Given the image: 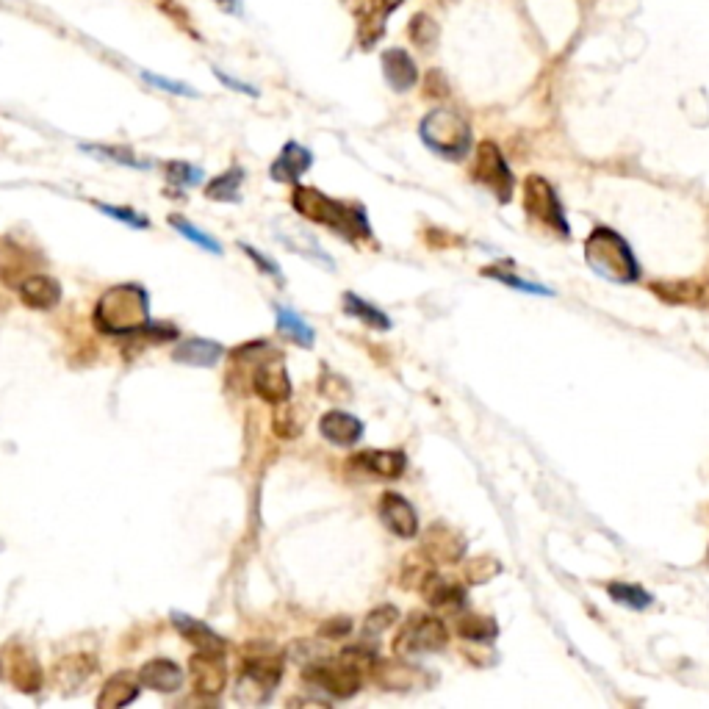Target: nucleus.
I'll use <instances>...</instances> for the list:
<instances>
[{
	"instance_id": "f257e3e1",
	"label": "nucleus",
	"mask_w": 709,
	"mask_h": 709,
	"mask_svg": "<svg viewBox=\"0 0 709 709\" xmlns=\"http://www.w3.org/2000/svg\"><path fill=\"white\" fill-rule=\"evenodd\" d=\"M291 205L300 217L319 222L325 228L336 230L338 236H344L349 241H369L372 239V228H369V217L361 205H344L327 197L319 189L311 186H297L291 194Z\"/></svg>"
},
{
	"instance_id": "f03ea898",
	"label": "nucleus",
	"mask_w": 709,
	"mask_h": 709,
	"mask_svg": "<svg viewBox=\"0 0 709 709\" xmlns=\"http://www.w3.org/2000/svg\"><path fill=\"white\" fill-rule=\"evenodd\" d=\"M92 319L97 330L106 336H139L150 322V297L136 283L114 286L103 291Z\"/></svg>"
},
{
	"instance_id": "7ed1b4c3",
	"label": "nucleus",
	"mask_w": 709,
	"mask_h": 709,
	"mask_svg": "<svg viewBox=\"0 0 709 709\" xmlns=\"http://www.w3.org/2000/svg\"><path fill=\"white\" fill-rule=\"evenodd\" d=\"M585 261L604 280L629 286L640 280V266L629 241L613 228H596L585 241Z\"/></svg>"
},
{
	"instance_id": "20e7f679",
	"label": "nucleus",
	"mask_w": 709,
	"mask_h": 709,
	"mask_svg": "<svg viewBox=\"0 0 709 709\" xmlns=\"http://www.w3.org/2000/svg\"><path fill=\"white\" fill-rule=\"evenodd\" d=\"M419 136L427 150H433L441 158L460 161L471 150V128L457 111L435 109L430 111L419 125Z\"/></svg>"
},
{
	"instance_id": "39448f33",
	"label": "nucleus",
	"mask_w": 709,
	"mask_h": 709,
	"mask_svg": "<svg viewBox=\"0 0 709 709\" xmlns=\"http://www.w3.org/2000/svg\"><path fill=\"white\" fill-rule=\"evenodd\" d=\"M283 679V657L272 649L250 651L241 662L236 698L244 704H264Z\"/></svg>"
},
{
	"instance_id": "423d86ee",
	"label": "nucleus",
	"mask_w": 709,
	"mask_h": 709,
	"mask_svg": "<svg viewBox=\"0 0 709 709\" xmlns=\"http://www.w3.org/2000/svg\"><path fill=\"white\" fill-rule=\"evenodd\" d=\"M524 208H527L529 219H535L538 225L546 230H552L557 239H568V219H565L563 203L554 192V186L541 175H529L524 181Z\"/></svg>"
},
{
	"instance_id": "0eeeda50",
	"label": "nucleus",
	"mask_w": 709,
	"mask_h": 709,
	"mask_svg": "<svg viewBox=\"0 0 709 709\" xmlns=\"http://www.w3.org/2000/svg\"><path fill=\"white\" fill-rule=\"evenodd\" d=\"M449 643V632L441 618L427 613L410 615L405 626L399 629L397 640H394V651L399 657H419V654H433V651L446 649Z\"/></svg>"
},
{
	"instance_id": "6e6552de",
	"label": "nucleus",
	"mask_w": 709,
	"mask_h": 709,
	"mask_svg": "<svg viewBox=\"0 0 709 709\" xmlns=\"http://www.w3.org/2000/svg\"><path fill=\"white\" fill-rule=\"evenodd\" d=\"M471 178L482 186H488L499 203H510L513 192H516V178L507 167L502 150L493 145V142H482L477 147V158H474V167H471Z\"/></svg>"
},
{
	"instance_id": "1a4fd4ad",
	"label": "nucleus",
	"mask_w": 709,
	"mask_h": 709,
	"mask_svg": "<svg viewBox=\"0 0 709 709\" xmlns=\"http://www.w3.org/2000/svg\"><path fill=\"white\" fill-rule=\"evenodd\" d=\"M305 682H311L313 687H322L330 696L352 698L361 690L363 673L358 668H352L344 657H338V660L313 662L311 668H305Z\"/></svg>"
},
{
	"instance_id": "9d476101",
	"label": "nucleus",
	"mask_w": 709,
	"mask_h": 709,
	"mask_svg": "<svg viewBox=\"0 0 709 709\" xmlns=\"http://www.w3.org/2000/svg\"><path fill=\"white\" fill-rule=\"evenodd\" d=\"M0 679H6L20 693H37L42 687V668L25 646H6L0 654Z\"/></svg>"
},
{
	"instance_id": "9b49d317",
	"label": "nucleus",
	"mask_w": 709,
	"mask_h": 709,
	"mask_svg": "<svg viewBox=\"0 0 709 709\" xmlns=\"http://www.w3.org/2000/svg\"><path fill=\"white\" fill-rule=\"evenodd\" d=\"M352 14L358 17V45L372 50L383 39L385 20L402 0H344Z\"/></svg>"
},
{
	"instance_id": "f8f14e48",
	"label": "nucleus",
	"mask_w": 709,
	"mask_h": 709,
	"mask_svg": "<svg viewBox=\"0 0 709 709\" xmlns=\"http://www.w3.org/2000/svg\"><path fill=\"white\" fill-rule=\"evenodd\" d=\"M253 391L266 402L280 405L291 399V380L283 358H269L253 372Z\"/></svg>"
},
{
	"instance_id": "ddd939ff",
	"label": "nucleus",
	"mask_w": 709,
	"mask_h": 709,
	"mask_svg": "<svg viewBox=\"0 0 709 709\" xmlns=\"http://www.w3.org/2000/svg\"><path fill=\"white\" fill-rule=\"evenodd\" d=\"M189 671H192L194 690H197L200 696H217V693H222L225 682H228L225 657H222V654H214V651L194 654L192 662H189Z\"/></svg>"
},
{
	"instance_id": "4468645a",
	"label": "nucleus",
	"mask_w": 709,
	"mask_h": 709,
	"mask_svg": "<svg viewBox=\"0 0 709 709\" xmlns=\"http://www.w3.org/2000/svg\"><path fill=\"white\" fill-rule=\"evenodd\" d=\"M380 518L397 538H416L419 535V516H416V510H413L408 499L399 496V493L385 491L380 496Z\"/></svg>"
},
{
	"instance_id": "2eb2a0df",
	"label": "nucleus",
	"mask_w": 709,
	"mask_h": 709,
	"mask_svg": "<svg viewBox=\"0 0 709 709\" xmlns=\"http://www.w3.org/2000/svg\"><path fill=\"white\" fill-rule=\"evenodd\" d=\"M349 466L369 471L374 477H385V480H397L408 469V457L397 452V449H372V452H361L349 460Z\"/></svg>"
},
{
	"instance_id": "dca6fc26",
	"label": "nucleus",
	"mask_w": 709,
	"mask_h": 709,
	"mask_svg": "<svg viewBox=\"0 0 709 709\" xmlns=\"http://www.w3.org/2000/svg\"><path fill=\"white\" fill-rule=\"evenodd\" d=\"M319 433L333 446H355L363 438V421L344 410H330L319 421Z\"/></svg>"
},
{
	"instance_id": "f3484780",
	"label": "nucleus",
	"mask_w": 709,
	"mask_h": 709,
	"mask_svg": "<svg viewBox=\"0 0 709 709\" xmlns=\"http://www.w3.org/2000/svg\"><path fill=\"white\" fill-rule=\"evenodd\" d=\"M313 156L308 147H302L300 142H289L280 150V156L275 158V164L269 169L272 181L277 183H297L311 169Z\"/></svg>"
},
{
	"instance_id": "a211bd4d",
	"label": "nucleus",
	"mask_w": 709,
	"mask_h": 709,
	"mask_svg": "<svg viewBox=\"0 0 709 709\" xmlns=\"http://www.w3.org/2000/svg\"><path fill=\"white\" fill-rule=\"evenodd\" d=\"M225 355V347L219 341H211V338H189L175 347L172 352V361L183 363V366H194V369H211L217 366Z\"/></svg>"
},
{
	"instance_id": "6ab92c4d",
	"label": "nucleus",
	"mask_w": 709,
	"mask_h": 709,
	"mask_svg": "<svg viewBox=\"0 0 709 709\" xmlns=\"http://www.w3.org/2000/svg\"><path fill=\"white\" fill-rule=\"evenodd\" d=\"M17 291H20L23 305L34 308V311H50V308H56L61 300L59 280H53L50 275H28L23 283L17 286Z\"/></svg>"
},
{
	"instance_id": "aec40b11",
	"label": "nucleus",
	"mask_w": 709,
	"mask_h": 709,
	"mask_svg": "<svg viewBox=\"0 0 709 709\" xmlns=\"http://www.w3.org/2000/svg\"><path fill=\"white\" fill-rule=\"evenodd\" d=\"M172 626L181 632L186 643H192L197 651H214V654H225V637H219L214 629L203 621H197L186 613H172Z\"/></svg>"
},
{
	"instance_id": "412c9836",
	"label": "nucleus",
	"mask_w": 709,
	"mask_h": 709,
	"mask_svg": "<svg viewBox=\"0 0 709 709\" xmlns=\"http://www.w3.org/2000/svg\"><path fill=\"white\" fill-rule=\"evenodd\" d=\"M139 676V682H142V687H147V690H156V693H175V690H181L183 685V671L178 662L172 660H150L142 665V671L136 673Z\"/></svg>"
},
{
	"instance_id": "4be33fe9",
	"label": "nucleus",
	"mask_w": 709,
	"mask_h": 709,
	"mask_svg": "<svg viewBox=\"0 0 709 709\" xmlns=\"http://www.w3.org/2000/svg\"><path fill=\"white\" fill-rule=\"evenodd\" d=\"M139 690H142V682H139V676H133V673H114L109 682L103 685V690H100V696H97V709H120V707H128L131 701H136L139 698Z\"/></svg>"
},
{
	"instance_id": "5701e85b",
	"label": "nucleus",
	"mask_w": 709,
	"mask_h": 709,
	"mask_svg": "<svg viewBox=\"0 0 709 709\" xmlns=\"http://www.w3.org/2000/svg\"><path fill=\"white\" fill-rule=\"evenodd\" d=\"M383 75L394 92H408V89H413L416 81H419L416 61L399 48H391L383 53Z\"/></svg>"
},
{
	"instance_id": "b1692460",
	"label": "nucleus",
	"mask_w": 709,
	"mask_h": 709,
	"mask_svg": "<svg viewBox=\"0 0 709 709\" xmlns=\"http://www.w3.org/2000/svg\"><path fill=\"white\" fill-rule=\"evenodd\" d=\"M97 673V660L89 657V654H73V657H64V660L56 662L53 668V682L61 687V690H75L81 687L86 679H92Z\"/></svg>"
},
{
	"instance_id": "393cba45",
	"label": "nucleus",
	"mask_w": 709,
	"mask_h": 709,
	"mask_svg": "<svg viewBox=\"0 0 709 709\" xmlns=\"http://www.w3.org/2000/svg\"><path fill=\"white\" fill-rule=\"evenodd\" d=\"M421 593L438 610H460L466 604V590L455 585L452 579L438 577V574L427 577V582L421 585Z\"/></svg>"
},
{
	"instance_id": "a878e982",
	"label": "nucleus",
	"mask_w": 709,
	"mask_h": 709,
	"mask_svg": "<svg viewBox=\"0 0 709 709\" xmlns=\"http://www.w3.org/2000/svg\"><path fill=\"white\" fill-rule=\"evenodd\" d=\"M275 319H277V330L283 333V336L289 338V341H294L297 347L302 349H311L313 341H316V333H313V327L302 319V316H297V313L291 311V308H283V305H275Z\"/></svg>"
},
{
	"instance_id": "bb28decb",
	"label": "nucleus",
	"mask_w": 709,
	"mask_h": 709,
	"mask_svg": "<svg viewBox=\"0 0 709 709\" xmlns=\"http://www.w3.org/2000/svg\"><path fill=\"white\" fill-rule=\"evenodd\" d=\"M241 183H244V169L230 167L228 172L217 175L214 181L205 186V197L214 203H239Z\"/></svg>"
},
{
	"instance_id": "cd10ccee",
	"label": "nucleus",
	"mask_w": 709,
	"mask_h": 709,
	"mask_svg": "<svg viewBox=\"0 0 709 709\" xmlns=\"http://www.w3.org/2000/svg\"><path fill=\"white\" fill-rule=\"evenodd\" d=\"M651 291L662 297L665 302L671 305H696L701 300L704 289L698 283H690V280H662V283H651Z\"/></svg>"
},
{
	"instance_id": "c85d7f7f",
	"label": "nucleus",
	"mask_w": 709,
	"mask_h": 709,
	"mask_svg": "<svg viewBox=\"0 0 709 709\" xmlns=\"http://www.w3.org/2000/svg\"><path fill=\"white\" fill-rule=\"evenodd\" d=\"M455 632L469 643H491L499 637V626L488 615H460Z\"/></svg>"
},
{
	"instance_id": "c756f323",
	"label": "nucleus",
	"mask_w": 709,
	"mask_h": 709,
	"mask_svg": "<svg viewBox=\"0 0 709 709\" xmlns=\"http://www.w3.org/2000/svg\"><path fill=\"white\" fill-rule=\"evenodd\" d=\"M463 546L466 543L457 541V535L452 532V529L446 527H433L430 529V538H427V549H430V560H449V563H455L457 557L463 554Z\"/></svg>"
},
{
	"instance_id": "7c9ffc66",
	"label": "nucleus",
	"mask_w": 709,
	"mask_h": 709,
	"mask_svg": "<svg viewBox=\"0 0 709 709\" xmlns=\"http://www.w3.org/2000/svg\"><path fill=\"white\" fill-rule=\"evenodd\" d=\"M344 313L355 316L358 322H363L366 327H374V330H391V319H388L380 308H374L372 302L361 300V297L352 294V291L344 294Z\"/></svg>"
},
{
	"instance_id": "2f4dec72",
	"label": "nucleus",
	"mask_w": 709,
	"mask_h": 709,
	"mask_svg": "<svg viewBox=\"0 0 709 709\" xmlns=\"http://www.w3.org/2000/svg\"><path fill=\"white\" fill-rule=\"evenodd\" d=\"M607 593H610V599H613L615 604L629 607V610H646V607H651V601H654L649 590H643L640 585H629V582H610V585H607Z\"/></svg>"
},
{
	"instance_id": "473e14b6",
	"label": "nucleus",
	"mask_w": 709,
	"mask_h": 709,
	"mask_svg": "<svg viewBox=\"0 0 709 709\" xmlns=\"http://www.w3.org/2000/svg\"><path fill=\"white\" fill-rule=\"evenodd\" d=\"M408 37L419 50H430L438 42V23L430 14H416L408 25Z\"/></svg>"
},
{
	"instance_id": "72a5a7b5",
	"label": "nucleus",
	"mask_w": 709,
	"mask_h": 709,
	"mask_svg": "<svg viewBox=\"0 0 709 709\" xmlns=\"http://www.w3.org/2000/svg\"><path fill=\"white\" fill-rule=\"evenodd\" d=\"M169 225L172 228L178 230L181 236H186L189 241H194L200 250H205V253H211V255H219L222 253V247L217 244V239L214 236H208L205 230H200V228H194L192 222L189 219H183V217H169Z\"/></svg>"
},
{
	"instance_id": "f704fd0d",
	"label": "nucleus",
	"mask_w": 709,
	"mask_h": 709,
	"mask_svg": "<svg viewBox=\"0 0 709 709\" xmlns=\"http://www.w3.org/2000/svg\"><path fill=\"white\" fill-rule=\"evenodd\" d=\"M399 621V610L391 604L383 607H374L372 613L366 615V624H363V637H380L383 632H388L391 626Z\"/></svg>"
},
{
	"instance_id": "c9c22d12",
	"label": "nucleus",
	"mask_w": 709,
	"mask_h": 709,
	"mask_svg": "<svg viewBox=\"0 0 709 709\" xmlns=\"http://www.w3.org/2000/svg\"><path fill=\"white\" fill-rule=\"evenodd\" d=\"M164 172H167V181L172 186H178V189H192V186H200V181H203V169L186 164V161H169Z\"/></svg>"
},
{
	"instance_id": "e433bc0d",
	"label": "nucleus",
	"mask_w": 709,
	"mask_h": 709,
	"mask_svg": "<svg viewBox=\"0 0 709 709\" xmlns=\"http://www.w3.org/2000/svg\"><path fill=\"white\" fill-rule=\"evenodd\" d=\"M433 574V563L427 560V554L416 552V557H410L405 568H402V585L405 588L421 590V585L427 582V577Z\"/></svg>"
},
{
	"instance_id": "4c0bfd02",
	"label": "nucleus",
	"mask_w": 709,
	"mask_h": 709,
	"mask_svg": "<svg viewBox=\"0 0 709 709\" xmlns=\"http://www.w3.org/2000/svg\"><path fill=\"white\" fill-rule=\"evenodd\" d=\"M502 571V563L491 557V554H482V557H474L466 563V579L471 585H482V582H491L493 577H499Z\"/></svg>"
},
{
	"instance_id": "58836bf2",
	"label": "nucleus",
	"mask_w": 709,
	"mask_h": 709,
	"mask_svg": "<svg viewBox=\"0 0 709 709\" xmlns=\"http://www.w3.org/2000/svg\"><path fill=\"white\" fill-rule=\"evenodd\" d=\"M482 275L493 277V280L505 283V286H510V289L524 291V294H535V297H554L552 289H546V286H538V283H529V280H521V277L510 275V272H499V269H493V266H488V269H482Z\"/></svg>"
},
{
	"instance_id": "ea45409f",
	"label": "nucleus",
	"mask_w": 709,
	"mask_h": 709,
	"mask_svg": "<svg viewBox=\"0 0 709 709\" xmlns=\"http://www.w3.org/2000/svg\"><path fill=\"white\" fill-rule=\"evenodd\" d=\"M84 153H92L97 158H109V161H117L122 167H133V169H150L147 161L136 158L131 150H120V147H103V145H81Z\"/></svg>"
},
{
	"instance_id": "a19ab883",
	"label": "nucleus",
	"mask_w": 709,
	"mask_h": 709,
	"mask_svg": "<svg viewBox=\"0 0 709 709\" xmlns=\"http://www.w3.org/2000/svg\"><path fill=\"white\" fill-rule=\"evenodd\" d=\"M95 208L100 211V214H106V217L117 219V222H122V225H128V228H139V230L150 228V219H147L145 214H139V211H133V208H122V205H109V203H95Z\"/></svg>"
},
{
	"instance_id": "79ce46f5",
	"label": "nucleus",
	"mask_w": 709,
	"mask_h": 709,
	"mask_svg": "<svg viewBox=\"0 0 709 709\" xmlns=\"http://www.w3.org/2000/svg\"><path fill=\"white\" fill-rule=\"evenodd\" d=\"M272 430H275V435H280V438H297V435L302 433V424L297 421V413H294L286 402L277 405L275 416H272Z\"/></svg>"
},
{
	"instance_id": "37998d69",
	"label": "nucleus",
	"mask_w": 709,
	"mask_h": 709,
	"mask_svg": "<svg viewBox=\"0 0 709 709\" xmlns=\"http://www.w3.org/2000/svg\"><path fill=\"white\" fill-rule=\"evenodd\" d=\"M142 78H145L147 84L156 86V89H164V92H169V95H178V97H197V92H194L192 86L183 84V81H172V78H164V75H156V73H142Z\"/></svg>"
},
{
	"instance_id": "c03bdc74",
	"label": "nucleus",
	"mask_w": 709,
	"mask_h": 709,
	"mask_svg": "<svg viewBox=\"0 0 709 709\" xmlns=\"http://www.w3.org/2000/svg\"><path fill=\"white\" fill-rule=\"evenodd\" d=\"M319 391L330 399L349 397V385L344 383L341 377H336V374H325V377L319 380Z\"/></svg>"
},
{
	"instance_id": "a18cd8bd",
	"label": "nucleus",
	"mask_w": 709,
	"mask_h": 709,
	"mask_svg": "<svg viewBox=\"0 0 709 709\" xmlns=\"http://www.w3.org/2000/svg\"><path fill=\"white\" fill-rule=\"evenodd\" d=\"M241 250H244V253H247V255H250V258H253L255 264H258V269H261L264 275H272V277H277V280H283V275H280V269H277L275 261H269L266 255H261V253H258V250H253L250 244H241Z\"/></svg>"
},
{
	"instance_id": "49530a36",
	"label": "nucleus",
	"mask_w": 709,
	"mask_h": 709,
	"mask_svg": "<svg viewBox=\"0 0 709 709\" xmlns=\"http://www.w3.org/2000/svg\"><path fill=\"white\" fill-rule=\"evenodd\" d=\"M214 75L219 78V84H225L228 89H233V92H241V95H250V97H258V89L255 86H250V84H244V81H236L233 75H228V73H222L219 67H214Z\"/></svg>"
},
{
	"instance_id": "de8ad7c7",
	"label": "nucleus",
	"mask_w": 709,
	"mask_h": 709,
	"mask_svg": "<svg viewBox=\"0 0 709 709\" xmlns=\"http://www.w3.org/2000/svg\"><path fill=\"white\" fill-rule=\"evenodd\" d=\"M352 629V624H349V618H333L330 624L322 626V635L325 637H344Z\"/></svg>"
},
{
	"instance_id": "09e8293b",
	"label": "nucleus",
	"mask_w": 709,
	"mask_h": 709,
	"mask_svg": "<svg viewBox=\"0 0 709 709\" xmlns=\"http://www.w3.org/2000/svg\"><path fill=\"white\" fill-rule=\"evenodd\" d=\"M430 95H435V97L446 95L444 75H441V73H430V75H427V97H430Z\"/></svg>"
},
{
	"instance_id": "8fccbe9b",
	"label": "nucleus",
	"mask_w": 709,
	"mask_h": 709,
	"mask_svg": "<svg viewBox=\"0 0 709 709\" xmlns=\"http://www.w3.org/2000/svg\"><path fill=\"white\" fill-rule=\"evenodd\" d=\"M219 9L225 14H233V17H241L244 14V3L241 0H214Z\"/></svg>"
}]
</instances>
